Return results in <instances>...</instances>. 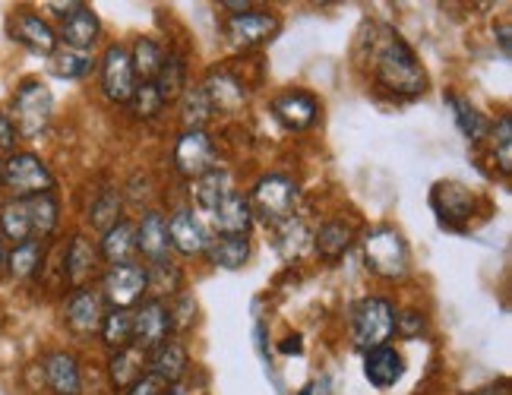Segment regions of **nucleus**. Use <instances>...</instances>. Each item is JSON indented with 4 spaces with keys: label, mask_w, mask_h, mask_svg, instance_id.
I'll return each instance as SVG.
<instances>
[{
    "label": "nucleus",
    "mask_w": 512,
    "mask_h": 395,
    "mask_svg": "<svg viewBox=\"0 0 512 395\" xmlns=\"http://www.w3.org/2000/svg\"><path fill=\"white\" fill-rule=\"evenodd\" d=\"M133 316V348L140 351H152L159 348L162 342L174 339V326H171V313H168V301L162 298H143L130 310Z\"/></svg>",
    "instance_id": "a211bd4d"
},
{
    "label": "nucleus",
    "mask_w": 512,
    "mask_h": 395,
    "mask_svg": "<svg viewBox=\"0 0 512 395\" xmlns=\"http://www.w3.org/2000/svg\"><path fill=\"white\" fill-rule=\"evenodd\" d=\"M272 247L275 253L282 256L285 263H301L313 253L310 250V225L301 219V215H294V219H285L279 225H272Z\"/></svg>",
    "instance_id": "473e14b6"
},
{
    "label": "nucleus",
    "mask_w": 512,
    "mask_h": 395,
    "mask_svg": "<svg viewBox=\"0 0 512 395\" xmlns=\"http://www.w3.org/2000/svg\"><path fill=\"white\" fill-rule=\"evenodd\" d=\"M57 32V45L61 48H70V51H86V54H95V48L102 45V19L98 13L83 0L80 10H73L67 19L54 26Z\"/></svg>",
    "instance_id": "4be33fe9"
},
{
    "label": "nucleus",
    "mask_w": 512,
    "mask_h": 395,
    "mask_svg": "<svg viewBox=\"0 0 512 395\" xmlns=\"http://www.w3.org/2000/svg\"><path fill=\"white\" fill-rule=\"evenodd\" d=\"M95 76H98V92L102 98L111 105V108H127L130 98L136 92V73H133V64H130V51L124 42H108L98 54V67H95Z\"/></svg>",
    "instance_id": "9d476101"
},
{
    "label": "nucleus",
    "mask_w": 512,
    "mask_h": 395,
    "mask_svg": "<svg viewBox=\"0 0 512 395\" xmlns=\"http://www.w3.org/2000/svg\"><path fill=\"white\" fill-rule=\"evenodd\" d=\"M231 190H238V181H234V174L225 165H219V168H212L209 174L196 177V181L187 184V193H190L187 203L196 209V215H200V219H206V215L215 206H219Z\"/></svg>",
    "instance_id": "a878e982"
},
{
    "label": "nucleus",
    "mask_w": 512,
    "mask_h": 395,
    "mask_svg": "<svg viewBox=\"0 0 512 395\" xmlns=\"http://www.w3.org/2000/svg\"><path fill=\"white\" fill-rule=\"evenodd\" d=\"M222 165L219 143L212 140L209 130H177L171 143V168L181 181H196Z\"/></svg>",
    "instance_id": "6e6552de"
},
{
    "label": "nucleus",
    "mask_w": 512,
    "mask_h": 395,
    "mask_svg": "<svg viewBox=\"0 0 512 395\" xmlns=\"http://www.w3.org/2000/svg\"><path fill=\"white\" fill-rule=\"evenodd\" d=\"M313 392H317V386H313V383H307V386H304V389H301L298 395H313Z\"/></svg>",
    "instance_id": "bf43d9fd"
},
{
    "label": "nucleus",
    "mask_w": 512,
    "mask_h": 395,
    "mask_svg": "<svg viewBox=\"0 0 512 395\" xmlns=\"http://www.w3.org/2000/svg\"><path fill=\"white\" fill-rule=\"evenodd\" d=\"M127 51H130V64H133V73H136V83H152V79L159 76V70L165 64V54H168V48L152 35H136L133 42L127 45Z\"/></svg>",
    "instance_id": "4c0bfd02"
},
{
    "label": "nucleus",
    "mask_w": 512,
    "mask_h": 395,
    "mask_svg": "<svg viewBox=\"0 0 512 395\" xmlns=\"http://www.w3.org/2000/svg\"><path fill=\"white\" fill-rule=\"evenodd\" d=\"M430 335V316L424 307H399L396 310V339L415 342Z\"/></svg>",
    "instance_id": "a18cd8bd"
},
{
    "label": "nucleus",
    "mask_w": 512,
    "mask_h": 395,
    "mask_svg": "<svg viewBox=\"0 0 512 395\" xmlns=\"http://www.w3.org/2000/svg\"><path fill=\"white\" fill-rule=\"evenodd\" d=\"M408 373V361L399 345H380L373 351H364V377L373 389L389 392L396 389Z\"/></svg>",
    "instance_id": "393cba45"
},
{
    "label": "nucleus",
    "mask_w": 512,
    "mask_h": 395,
    "mask_svg": "<svg viewBox=\"0 0 512 395\" xmlns=\"http://www.w3.org/2000/svg\"><path fill=\"white\" fill-rule=\"evenodd\" d=\"M105 310H108V304L95 285L70 288L61 298V326L67 329L70 339L89 345L98 339V326L105 320Z\"/></svg>",
    "instance_id": "1a4fd4ad"
},
{
    "label": "nucleus",
    "mask_w": 512,
    "mask_h": 395,
    "mask_svg": "<svg viewBox=\"0 0 512 395\" xmlns=\"http://www.w3.org/2000/svg\"><path fill=\"white\" fill-rule=\"evenodd\" d=\"M16 149H19V133H16L13 121H10V114L0 108V155L7 158Z\"/></svg>",
    "instance_id": "49530a36"
},
{
    "label": "nucleus",
    "mask_w": 512,
    "mask_h": 395,
    "mask_svg": "<svg viewBox=\"0 0 512 395\" xmlns=\"http://www.w3.org/2000/svg\"><path fill=\"white\" fill-rule=\"evenodd\" d=\"M465 395H509V383L506 380H497V383H487V386H478Z\"/></svg>",
    "instance_id": "864d4df0"
},
{
    "label": "nucleus",
    "mask_w": 512,
    "mask_h": 395,
    "mask_svg": "<svg viewBox=\"0 0 512 395\" xmlns=\"http://www.w3.org/2000/svg\"><path fill=\"white\" fill-rule=\"evenodd\" d=\"M361 219L354 212H336V215H326L320 225L310 228V250L317 260L323 263H339L342 256L358 244L361 237Z\"/></svg>",
    "instance_id": "ddd939ff"
},
{
    "label": "nucleus",
    "mask_w": 512,
    "mask_h": 395,
    "mask_svg": "<svg viewBox=\"0 0 512 395\" xmlns=\"http://www.w3.org/2000/svg\"><path fill=\"white\" fill-rule=\"evenodd\" d=\"M102 256H98L95 237H89V231H70L61 241V279L64 288H86L95 285L98 272H102Z\"/></svg>",
    "instance_id": "4468645a"
},
{
    "label": "nucleus",
    "mask_w": 512,
    "mask_h": 395,
    "mask_svg": "<svg viewBox=\"0 0 512 395\" xmlns=\"http://www.w3.org/2000/svg\"><path fill=\"white\" fill-rule=\"evenodd\" d=\"M98 67V54H86V51H70V48H61L48 57V73L54 79H61V83H83L89 79Z\"/></svg>",
    "instance_id": "58836bf2"
},
{
    "label": "nucleus",
    "mask_w": 512,
    "mask_h": 395,
    "mask_svg": "<svg viewBox=\"0 0 512 395\" xmlns=\"http://www.w3.org/2000/svg\"><path fill=\"white\" fill-rule=\"evenodd\" d=\"M247 200L253 209V219L263 222L266 228H272V225H279V222L298 215L301 184L294 174L272 168V171H263V174L253 177V184L247 190Z\"/></svg>",
    "instance_id": "7ed1b4c3"
},
{
    "label": "nucleus",
    "mask_w": 512,
    "mask_h": 395,
    "mask_svg": "<svg viewBox=\"0 0 512 395\" xmlns=\"http://www.w3.org/2000/svg\"><path fill=\"white\" fill-rule=\"evenodd\" d=\"M430 209L437 215L440 228L446 231H468L481 209V196L459 184V181H437L430 187Z\"/></svg>",
    "instance_id": "9b49d317"
},
{
    "label": "nucleus",
    "mask_w": 512,
    "mask_h": 395,
    "mask_svg": "<svg viewBox=\"0 0 512 395\" xmlns=\"http://www.w3.org/2000/svg\"><path fill=\"white\" fill-rule=\"evenodd\" d=\"M396 310L399 304L389 294H364L348 313V339L354 351H373L380 345H392L396 339Z\"/></svg>",
    "instance_id": "20e7f679"
},
{
    "label": "nucleus",
    "mask_w": 512,
    "mask_h": 395,
    "mask_svg": "<svg viewBox=\"0 0 512 395\" xmlns=\"http://www.w3.org/2000/svg\"><path fill=\"white\" fill-rule=\"evenodd\" d=\"M481 146L487 149V158H490V165H494V171L503 177V181H509L512 177V114L509 111H500V117L490 121V130Z\"/></svg>",
    "instance_id": "c9c22d12"
},
{
    "label": "nucleus",
    "mask_w": 512,
    "mask_h": 395,
    "mask_svg": "<svg viewBox=\"0 0 512 395\" xmlns=\"http://www.w3.org/2000/svg\"><path fill=\"white\" fill-rule=\"evenodd\" d=\"M7 114L19 133V140H38V136H45L54 121V95L45 79L26 76L23 83L13 89Z\"/></svg>",
    "instance_id": "39448f33"
},
{
    "label": "nucleus",
    "mask_w": 512,
    "mask_h": 395,
    "mask_svg": "<svg viewBox=\"0 0 512 395\" xmlns=\"http://www.w3.org/2000/svg\"><path fill=\"white\" fill-rule=\"evenodd\" d=\"M0 237L7 241V247L32 241L26 200H10V196H7V203H0Z\"/></svg>",
    "instance_id": "a19ab883"
},
{
    "label": "nucleus",
    "mask_w": 512,
    "mask_h": 395,
    "mask_svg": "<svg viewBox=\"0 0 512 395\" xmlns=\"http://www.w3.org/2000/svg\"><path fill=\"white\" fill-rule=\"evenodd\" d=\"M190 83H193V76H190V61H187V54H184V51H177V48H168L165 64H162L159 76L152 79V86L159 89V95L165 98V105L171 108Z\"/></svg>",
    "instance_id": "e433bc0d"
},
{
    "label": "nucleus",
    "mask_w": 512,
    "mask_h": 395,
    "mask_svg": "<svg viewBox=\"0 0 512 395\" xmlns=\"http://www.w3.org/2000/svg\"><path fill=\"white\" fill-rule=\"evenodd\" d=\"M98 256H102V266H117V263H130L136 260V225L130 215H124L121 222H114L108 231L95 237Z\"/></svg>",
    "instance_id": "c756f323"
},
{
    "label": "nucleus",
    "mask_w": 512,
    "mask_h": 395,
    "mask_svg": "<svg viewBox=\"0 0 512 395\" xmlns=\"http://www.w3.org/2000/svg\"><path fill=\"white\" fill-rule=\"evenodd\" d=\"M187 288V266L181 260H168L159 266H149V294L152 298H174L177 291Z\"/></svg>",
    "instance_id": "79ce46f5"
},
{
    "label": "nucleus",
    "mask_w": 512,
    "mask_h": 395,
    "mask_svg": "<svg viewBox=\"0 0 512 395\" xmlns=\"http://www.w3.org/2000/svg\"><path fill=\"white\" fill-rule=\"evenodd\" d=\"M0 193H4V155H0Z\"/></svg>",
    "instance_id": "13d9d810"
},
{
    "label": "nucleus",
    "mask_w": 512,
    "mask_h": 395,
    "mask_svg": "<svg viewBox=\"0 0 512 395\" xmlns=\"http://www.w3.org/2000/svg\"><path fill=\"white\" fill-rule=\"evenodd\" d=\"M48 263V244L42 241H26L7 250V279L16 285H32L42 279Z\"/></svg>",
    "instance_id": "cd10ccee"
},
{
    "label": "nucleus",
    "mask_w": 512,
    "mask_h": 395,
    "mask_svg": "<svg viewBox=\"0 0 512 395\" xmlns=\"http://www.w3.org/2000/svg\"><path fill=\"white\" fill-rule=\"evenodd\" d=\"M256 4L253 0H219V10L225 13V16H238V13H247V10H253Z\"/></svg>",
    "instance_id": "8fccbe9b"
},
{
    "label": "nucleus",
    "mask_w": 512,
    "mask_h": 395,
    "mask_svg": "<svg viewBox=\"0 0 512 395\" xmlns=\"http://www.w3.org/2000/svg\"><path fill=\"white\" fill-rule=\"evenodd\" d=\"M95 288L105 298L108 307L133 310L143 298H149V266L140 260L105 266L102 272H98Z\"/></svg>",
    "instance_id": "0eeeda50"
},
{
    "label": "nucleus",
    "mask_w": 512,
    "mask_h": 395,
    "mask_svg": "<svg viewBox=\"0 0 512 395\" xmlns=\"http://www.w3.org/2000/svg\"><path fill=\"white\" fill-rule=\"evenodd\" d=\"M143 373H146V351L130 345V348L105 354V380L114 395H124Z\"/></svg>",
    "instance_id": "c85d7f7f"
},
{
    "label": "nucleus",
    "mask_w": 512,
    "mask_h": 395,
    "mask_svg": "<svg viewBox=\"0 0 512 395\" xmlns=\"http://www.w3.org/2000/svg\"><path fill=\"white\" fill-rule=\"evenodd\" d=\"M162 395H187V389H184V383H177V386H165Z\"/></svg>",
    "instance_id": "4d7b16f0"
},
{
    "label": "nucleus",
    "mask_w": 512,
    "mask_h": 395,
    "mask_svg": "<svg viewBox=\"0 0 512 395\" xmlns=\"http://www.w3.org/2000/svg\"><path fill=\"white\" fill-rule=\"evenodd\" d=\"M200 86L209 98L215 117H234L250 102V83L241 73H234L231 67H209L200 76Z\"/></svg>",
    "instance_id": "f3484780"
},
{
    "label": "nucleus",
    "mask_w": 512,
    "mask_h": 395,
    "mask_svg": "<svg viewBox=\"0 0 512 395\" xmlns=\"http://www.w3.org/2000/svg\"><path fill=\"white\" fill-rule=\"evenodd\" d=\"M7 241H4V237H0V279H7Z\"/></svg>",
    "instance_id": "6e6d98bb"
},
{
    "label": "nucleus",
    "mask_w": 512,
    "mask_h": 395,
    "mask_svg": "<svg viewBox=\"0 0 512 395\" xmlns=\"http://www.w3.org/2000/svg\"><path fill=\"white\" fill-rule=\"evenodd\" d=\"M253 260V241L250 237H234V234H212L203 263L222 272H238Z\"/></svg>",
    "instance_id": "bb28decb"
},
{
    "label": "nucleus",
    "mask_w": 512,
    "mask_h": 395,
    "mask_svg": "<svg viewBox=\"0 0 512 395\" xmlns=\"http://www.w3.org/2000/svg\"><path fill=\"white\" fill-rule=\"evenodd\" d=\"M354 61L367 67V79L383 95L411 102L430 89V76L421 64L418 51L396 26L367 23L354 45Z\"/></svg>",
    "instance_id": "f257e3e1"
},
{
    "label": "nucleus",
    "mask_w": 512,
    "mask_h": 395,
    "mask_svg": "<svg viewBox=\"0 0 512 395\" xmlns=\"http://www.w3.org/2000/svg\"><path fill=\"white\" fill-rule=\"evenodd\" d=\"M193 367V354L184 339H168L159 348H152L146 354V373H152L155 380H162L165 386H177L187 380V373Z\"/></svg>",
    "instance_id": "b1692460"
},
{
    "label": "nucleus",
    "mask_w": 512,
    "mask_h": 395,
    "mask_svg": "<svg viewBox=\"0 0 512 395\" xmlns=\"http://www.w3.org/2000/svg\"><path fill=\"white\" fill-rule=\"evenodd\" d=\"M358 247H361V263L373 279L399 285L411 275V247L396 225L377 222L361 228Z\"/></svg>",
    "instance_id": "f03ea898"
},
{
    "label": "nucleus",
    "mask_w": 512,
    "mask_h": 395,
    "mask_svg": "<svg viewBox=\"0 0 512 395\" xmlns=\"http://www.w3.org/2000/svg\"><path fill=\"white\" fill-rule=\"evenodd\" d=\"M165 222H168V241H171L174 260H181L184 266L187 263H200L212 234L203 225L200 215H196V209L190 203H174L165 212Z\"/></svg>",
    "instance_id": "f8f14e48"
},
{
    "label": "nucleus",
    "mask_w": 512,
    "mask_h": 395,
    "mask_svg": "<svg viewBox=\"0 0 512 395\" xmlns=\"http://www.w3.org/2000/svg\"><path fill=\"white\" fill-rule=\"evenodd\" d=\"M256 348H260V354L269 361V342H266V323L263 320L256 323Z\"/></svg>",
    "instance_id": "5fc2aeb1"
},
{
    "label": "nucleus",
    "mask_w": 512,
    "mask_h": 395,
    "mask_svg": "<svg viewBox=\"0 0 512 395\" xmlns=\"http://www.w3.org/2000/svg\"><path fill=\"white\" fill-rule=\"evenodd\" d=\"M168 313H171L174 335L177 339H184V335L196 326V316H200V304H196L193 291L184 288V291H177L174 298H168Z\"/></svg>",
    "instance_id": "c03bdc74"
},
{
    "label": "nucleus",
    "mask_w": 512,
    "mask_h": 395,
    "mask_svg": "<svg viewBox=\"0 0 512 395\" xmlns=\"http://www.w3.org/2000/svg\"><path fill=\"white\" fill-rule=\"evenodd\" d=\"M269 114L279 121L285 133H307L320 124L323 102H320V95H313L310 89L291 86L269 98Z\"/></svg>",
    "instance_id": "2eb2a0df"
},
{
    "label": "nucleus",
    "mask_w": 512,
    "mask_h": 395,
    "mask_svg": "<svg viewBox=\"0 0 512 395\" xmlns=\"http://www.w3.org/2000/svg\"><path fill=\"white\" fill-rule=\"evenodd\" d=\"M279 351H282V354H301V351H304V339H301V332H288L285 339L279 342Z\"/></svg>",
    "instance_id": "603ef678"
},
{
    "label": "nucleus",
    "mask_w": 512,
    "mask_h": 395,
    "mask_svg": "<svg viewBox=\"0 0 512 395\" xmlns=\"http://www.w3.org/2000/svg\"><path fill=\"white\" fill-rule=\"evenodd\" d=\"M127 111L133 114V121H140V124H152V121H159V117L168 111L165 105V98L159 95V89H155L152 83H140L130 98V105Z\"/></svg>",
    "instance_id": "37998d69"
},
{
    "label": "nucleus",
    "mask_w": 512,
    "mask_h": 395,
    "mask_svg": "<svg viewBox=\"0 0 512 395\" xmlns=\"http://www.w3.org/2000/svg\"><path fill=\"white\" fill-rule=\"evenodd\" d=\"M222 32H225V42L234 51H253L266 42H272L275 35L282 32V16L275 10H247L238 16H225L222 19Z\"/></svg>",
    "instance_id": "dca6fc26"
},
{
    "label": "nucleus",
    "mask_w": 512,
    "mask_h": 395,
    "mask_svg": "<svg viewBox=\"0 0 512 395\" xmlns=\"http://www.w3.org/2000/svg\"><path fill=\"white\" fill-rule=\"evenodd\" d=\"M136 225V260L146 266H159L174 260L171 241H168V222H165V209L149 206L133 219Z\"/></svg>",
    "instance_id": "6ab92c4d"
},
{
    "label": "nucleus",
    "mask_w": 512,
    "mask_h": 395,
    "mask_svg": "<svg viewBox=\"0 0 512 395\" xmlns=\"http://www.w3.org/2000/svg\"><path fill=\"white\" fill-rule=\"evenodd\" d=\"M26 212H29V228H32V241L51 244L57 231H61L64 222V203L57 193H42L26 200Z\"/></svg>",
    "instance_id": "7c9ffc66"
},
{
    "label": "nucleus",
    "mask_w": 512,
    "mask_h": 395,
    "mask_svg": "<svg viewBox=\"0 0 512 395\" xmlns=\"http://www.w3.org/2000/svg\"><path fill=\"white\" fill-rule=\"evenodd\" d=\"M494 38L500 42V54L509 57L512 54V35H509V19H503L500 26H494Z\"/></svg>",
    "instance_id": "3c124183"
},
{
    "label": "nucleus",
    "mask_w": 512,
    "mask_h": 395,
    "mask_svg": "<svg viewBox=\"0 0 512 395\" xmlns=\"http://www.w3.org/2000/svg\"><path fill=\"white\" fill-rule=\"evenodd\" d=\"M165 392V383L162 380H155L152 373H143L140 380H136L124 395H162Z\"/></svg>",
    "instance_id": "09e8293b"
},
{
    "label": "nucleus",
    "mask_w": 512,
    "mask_h": 395,
    "mask_svg": "<svg viewBox=\"0 0 512 395\" xmlns=\"http://www.w3.org/2000/svg\"><path fill=\"white\" fill-rule=\"evenodd\" d=\"M42 383L51 395H83L86 380H83V361L80 354L70 348H54L42 361Z\"/></svg>",
    "instance_id": "412c9836"
},
{
    "label": "nucleus",
    "mask_w": 512,
    "mask_h": 395,
    "mask_svg": "<svg viewBox=\"0 0 512 395\" xmlns=\"http://www.w3.org/2000/svg\"><path fill=\"white\" fill-rule=\"evenodd\" d=\"M443 102H446V108L452 111V121H456V127H459V133L465 136V140L471 143V146H481L484 143V136H487V130H490V117H484L481 114V108L471 102L468 95H462V92H456V89H446L443 92Z\"/></svg>",
    "instance_id": "2f4dec72"
},
{
    "label": "nucleus",
    "mask_w": 512,
    "mask_h": 395,
    "mask_svg": "<svg viewBox=\"0 0 512 395\" xmlns=\"http://www.w3.org/2000/svg\"><path fill=\"white\" fill-rule=\"evenodd\" d=\"M203 225L209 228V234H234V237H250L253 234V209H250V200H247V190H231L225 200L215 206Z\"/></svg>",
    "instance_id": "5701e85b"
},
{
    "label": "nucleus",
    "mask_w": 512,
    "mask_h": 395,
    "mask_svg": "<svg viewBox=\"0 0 512 395\" xmlns=\"http://www.w3.org/2000/svg\"><path fill=\"white\" fill-rule=\"evenodd\" d=\"M4 190L10 200H32L42 193H57V177L38 152L16 149L4 158Z\"/></svg>",
    "instance_id": "423d86ee"
},
{
    "label": "nucleus",
    "mask_w": 512,
    "mask_h": 395,
    "mask_svg": "<svg viewBox=\"0 0 512 395\" xmlns=\"http://www.w3.org/2000/svg\"><path fill=\"white\" fill-rule=\"evenodd\" d=\"M124 215H127V200H124L121 187H117V184H102V187H98V193L89 200V206H86V225L95 234H102L114 222H121Z\"/></svg>",
    "instance_id": "72a5a7b5"
},
{
    "label": "nucleus",
    "mask_w": 512,
    "mask_h": 395,
    "mask_svg": "<svg viewBox=\"0 0 512 395\" xmlns=\"http://www.w3.org/2000/svg\"><path fill=\"white\" fill-rule=\"evenodd\" d=\"M95 342L105 348V354L130 348L133 345V316H130V310L108 307L102 326H98V339Z\"/></svg>",
    "instance_id": "ea45409f"
},
{
    "label": "nucleus",
    "mask_w": 512,
    "mask_h": 395,
    "mask_svg": "<svg viewBox=\"0 0 512 395\" xmlns=\"http://www.w3.org/2000/svg\"><path fill=\"white\" fill-rule=\"evenodd\" d=\"M83 7V0H48L45 4V16L54 19V26L61 23V19H67L73 10H80Z\"/></svg>",
    "instance_id": "de8ad7c7"
},
{
    "label": "nucleus",
    "mask_w": 512,
    "mask_h": 395,
    "mask_svg": "<svg viewBox=\"0 0 512 395\" xmlns=\"http://www.w3.org/2000/svg\"><path fill=\"white\" fill-rule=\"evenodd\" d=\"M7 35L19 48H26L38 57H51L57 51V32L54 23L45 13H35V10H13L7 16Z\"/></svg>",
    "instance_id": "aec40b11"
},
{
    "label": "nucleus",
    "mask_w": 512,
    "mask_h": 395,
    "mask_svg": "<svg viewBox=\"0 0 512 395\" xmlns=\"http://www.w3.org/2000/svg\"><path fill=\"white\" fill-rule=\"evenodd\" d=\"M171 108L177 114V130H209V124L215 121L212 105H209V98L200 86V79H193Z\"/></svg>",
    "instance_id": "f704fd0d"
}]
</instances>
